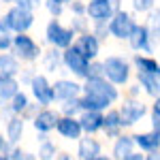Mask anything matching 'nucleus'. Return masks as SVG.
<instances>
[{
    "label": "nucleus",
    "instance_id": "obj_1",
    "mask_svg": "<svg viewBox=\"0 0 160 160\" xmlns=\"http://www.w3.org/2000/svg\"><path fill=\"white\" fill-rule=\"evenodd\" d=\"M118 98H120L118 88L109 83L105 77H100V79H86V83L81 86L79 102H81V111L105 113Z\"/></svg>",
    "mask_w": 160,
    "mask_h": 160
},
{
    "label": "nucleus",
    "instance_id": "obj_2",
    "mask_svg": "<svg viewBox=\"0 0 160 160\" xmlns=\"http://www.w3.org/2000/svg\"><path fill=\"white\" fill-rule=\"evenodd\" d=\"M102 75L115 88L126 86L130 79V64L120 56H109L107 60H102Z\"/></svg>",
    "mask_w": 160,
    "mask_h": 160
},
{
    "label": "nucleus",
    "instance_id": "obj_3",
    "mask_svg": "<svg viewBox=\"0 0 160 160\" xmlns=\"http://www.w3.org/2000/svg\"><path fill=\"white\" fill-rule=\"evenodd\" d=\"M45 38L53 49H68L75 43V32L71 28L62 26L58 19H51L49 24L45 26Z\"/></svg>",
    "mask_w": 160,
    "mask_h": 160
},
{
    "label": "nucleus",
    "instance_id": "obj_4",
    "mask_svg": "<svg viewBox=\"0 0 160 160\" xmlns=\"http://www.w3.org/2000/svg\"><path fill=\"white\" fill-rule=\"evenodd\" d=\"M2 24L7 26L13 34H26V32L32 28V24H34V13L24 11V9H19V7H11L9 11L4 13Z\"/></svg>",
    "mask_w": 160,
    "mask_h": 160
},
{
    "label": "nucleus",
    "instance_id": "obj_5",
    "mask_svg": "<svg viewBox=\"0 0 160 160\" xmlns=\"http://www.w3.org/2000/svg\"><path fill=\"white\" fill-rule=\"evenodd\" d=\"M135 28H137L135 17H132L130 13L122 11V9L115 13V15L109 19V24H107L109 34L113 38H120V41H128V38H130V34L135 32Z\"/></svg>",
    "mask_w": 160,
    "mask_h": 160
},
{
    "label": "nucleus",
    "instance_id": "obj_6",
    "mask_svg": "<svg viewBox=\"0 0 160 160\" xmlns=\"http://www.w3.org/2000/svg\"><path fill=\"white\" fill-rule=\"evenodd\" d=\"M15 58L22 62H34L41 56V47L37 45V41L28 34H13V45H11Z\"/></svg>",
    "mask_w": 160,
    "mask_h": 160
},
{
    "label": "nucleus",
    "instance_id": "obj_7",
    "mask_svg": "<svg viewBox=\"0 0 160 160\" xmlns=\"http://www.w3.org/2000/svg\"><path fill=\"white\" fill-rule=\"evenodd\" d=\"M118 11H120V0H100L86 4V15H90L94 24H107V19H111Z\"/></svg>",
    "mask_w": 160,
    "mask_h": 160
},
{
    "label": "nucleus",
    "instance_id": "obj_8",
    "mask_svg": "<svg viewBox=\"0 0 160 160\" xmlns=\"http://www.w3.org/2000/svg\"><path fill=\"white\" fill-rule=\"evenodd\" d=\"M73 47L79 51L88 62H94L96 58H98V53H100V41L88 30V32H83V34L77 37V41L73 43Z\"/></svg>",
    "mask_w": 160,
    "mask_h": 160
},
{
    "label": "nucleus",
    "instance_id": "obj_9",
    "mask_svg": "<svg viewBox=\"0 0 160 160\" xmlns=\"http://www.w3.org/2000/svg\"><path fill=\"white\" fill-rule=\"evenodd\" d=\"M62 64L75 75V77H81V79H86V73H88V66H90V62L79 53V51L75 49L73 45L68 47V49H64L62 53Z\"/></svg>",
    "mask_w": 160,
    "mask_h": 160
},
{
    "label": "nucleus",
    "instance_id": "obj_10",
    "mask_svg": "<svg viewBox=\"0 0 160 160\" xmlns=\"http://www.w3.org/2000/svg\"><path fill=\"white\" fill-rule=\"evenodd\" d=\"M118 111H120V120H122V128H124V126H135V124L148 113V107H145L141 100L130 98V100H126Z\"/></svg>",
    "mask_w": 160,
    "mask_h": 160
},
{
    "label": "nucleus",
    "instance_id": "obj_11",
    "mask_svg": "<svg viewBox=\"0 0 160 160\" xmlns=\"http://www.w3.org/2000/svg\"><path fill=\"white\" fill-rule=\"evenodd\" d=\"M30 92H32L34 100H37L38 105H43V107H47V105L53 102L51 83H49V79H47L45 75H34V77H32V81H30Z\"/></svg>",
    "mask_w": 160,
    "mask_h": 160
},
{
    "label": "nucleus",
    "instance_id": "obj_12",
    "mask_svg": "<svg viewBox=\"0 0 160 160\" xmlns=\"http://www.w3.org/2000/svg\"><path fill=\"white\" fill-rule=\"evenodd\" d=\"M51 92H53V100L66 102L71 98L81 96V86L77 81H71V79H58L56 83H51Z\"/></svg>",
    "mask_w": 160,
    "mask_h": 160
},
{
    "label": "nucleus",
    "instance_id": "obj_13",
    "mask_svg": "<svg viewBox=\"0 0 160 160\" xmlns=\"http://www.w3.org/2000/svg\"><path fill=\"white\" fill-rule=\"evenodd\" d=\"M58 113L56 111H51V109H41L32 118V126H34V130L37 132H41V135H47V132H51V130H56V124H58Z\"/></svg>",
    "mask_w": 160,
    "mask_h": 160
},
{
    "label": "nucleus",
    "instance_id": "obj_14",
    "mask_svg": "<svg viewBox=\"0 0 160 160\" xmlns=\"http://www.w3.org/2000/svg\"><path fill=\"white\" fill-rule=\"evenodd\" d=\"M128 43H130V47L135 51H145V53H152L154 51V47H152V34H149L148 26L137 24L135 32L128 38Z\"/></svg>",
    "mask_w": 160,
    "mask_h": 160
},
{
    "label": "nucleus",
    "instance_id": "obj_15",
    "mask_svg": "<svg viewBox=\"0 0 160 160\" xmlns=\"http://www.w3.org/2000/svg\"><path fill=\"white\" fill-rule=\"evenodd\" d=\"M102 115L100 111H81L79 113V126H81V132H86L88 137H92L94 132H98L102 128Z\"/></svg>",
    "mask_w": 160,
    "mask_h": 160
},
{
    "label": "nucleus",
    "instance_id": "obj_16",
    "mask_svg": "<svg viewBox=\"0 0 160 160\" xmlns=\"http://www.w3.org/2000/svg\"><path fill=\"white\" fill-rule=\"evenodd\" d=\"M56 130L60 132L64 139H71V141H79L81 139V126H79V120L77 118H58V124H56Z\"/></svg>",
    "mask_w": 160,
    "mask_h": 160
},
{
    "label": "nucleus",
    "instance_id": "obj_17",
    "mask_svg": "<svg viewBox=\"0 0 160 160\" xmlns=\"http://www.w3.org/2000/svg\"><path fill=\"white\" fill-rule=\"evenodd\" d=\"M132 141H135V145L141 152H158L160 149V132L158 130H149V132H139V135L132 137Z\"/></svg>",
    "mask_w": 160,
    "mask_h": 160
},
{
    "label": "nucleus",
    "instance_id": "obj_18",
    "mask_svg": "<svg viewBox=\"0 0 160 160\" xmlns=\"http://www.w3.org/2000/svg\"><path fill=\"white\" fill-rule=\"evenodd\" d=\"M102 132L111 139H118L122 135V120H120V111L118 109H109L102 115Z\"/></svg>",
    "mask_w": 160,
    "mask_h": 160
},
{
    "label": "nucleus",
    "instance_id": "obj_19",
    "mask_svg": "<svg viewBox=\"0 0 160 160\" xmlns=\"http://www.w3.org/2000/svg\"><path fill=\"white\" fill-rule=\"evenodd\" d=\"M77 156L79 160H94L100 156V143L94 137H81L79 139V148H77Z\"/></svg>",
    "mask_w": 160,
    "mask_h": 160
},
{
    "label": "nucleus",
    "instance_id": "obj_20",
    "mask_svg": "<svg viewBox=\"0 0 160 160\" xmlns=\"http://www.w3.org/2000/svg\"><path fill=\"white\" fill-rule=\"evenodd\" d=\"M19 73V60L13 53H0V79H15Z\"/></svg>",
    "mask_w": 160,
    "mask_h": 160
},
{
    "label": "nucleus",
    "instance_id": "obj_21",
    "mask_svg": "<svg viewBox=\"0 0 160 160\" xmlns=\"http://www.w3.org/2000/svg\"><path fill=\"white\" fill-rule=\"evenodd\" d=\"M137 77H139V83H141V88H143V92L148 94V96H152V98H158L160 96V75L158 73H137Z\"/></svg>",
    "mask_w": 160,
    "mask_h": 160
},
{
    "label": "nucleus",
    "instance_id": "obj_22",
    "mask_svg": "<svg viewBox=\"0 0 160 160\" xmlns=\"http://www.w3.org/2000/svg\"><path fill=\"white\" fill-rule=\"evenodd\" d=\"M130 154H135V141L132 137L120 135L113 143V160H126Z\"/></svg>",
    "mask_w": 160,
    "mask_h": 160
},
{
    "label": "nucleus",
    "instance_id": "obj_23",
    "mask_svg": "<svg viewBox=\"0 0 160 160\" xmlns=\"http://www.w3.org/2000/svg\"><path fill=\"white\" fill-rule=\"evenodd\" d=\"M24 118H19V115H11L9 120H7V126H4V132H7V141L15 145L22 137H24Z\"/></svg>",
    "mask_w": 160,
    "mask_h": 160
},
{
    "label": "nucleus",
    "instance_id": "obj_24",
    "mask_svg": "<svg viewBox=\"0 0 160 160\" xmlns=\"http://www.w3.org/2000/svg\"><path fill=\"white\" fill-rule=\"evenodd\" d=\"M19 92V81L17 79H0V107L4 102H11V98Z\"/></svg>",
    "mask_w": 160,
    "mask_h": 160
},
{
    "label": "nucleus",
    "instance_id": "obj_25",
    "mask_svg": "<svg viewBox=\"0 0 160 160\" xmlns=\"http://www.w3.org/2000/svg\"><path fill=\"white\" fill-rule=\"evenodd\" d=\"M28 107H30V98H28V94H24L22 90H19L11 98V102H9V111H11L13 115H19V118H24V113L28 111Z\"/></svg>",
    "mask_w": 160,
    "mask_h": 160
},
{
    "label": "nucleus",
    "instance_id": "obj_26",
    "mask_svg": "<svg viewBox=\"0 0 160 160\" xmlns=\"http://www.w3.org/2000/svg\"><path fill=\"white\" fill-rule=\"evenodd\" d=\"M135 66H137V73H156L158 71V62H156V58H152V56H141V53H137L135 56Z\"/></svg>",
    "mask_w": 160,
    "mask_h": 160
},
{
    "label": "nucleus",
    "instance_id": "obj_27",
    "mask_svg": "<svg viewBox=\"0 0 160 160\" xmlns=\"http://www.w3.org/2000/svg\"><path fill=\"white\" fill-rule=\"evenodd\" d=\"M56 158V145L51 143L47 137H41V145H38L37 160H53Z\"/></svg>",
    "mask_w": 160,
    "mask_h": 160
},
{
    "label": "nucleus",
    "instance_id": "obj_28",
    "mask_svg": "<svg viewBox=\"0 0 160 160\" xmlns=\"http://www.w3.org/2000/svg\"><path fill=\"white\" fill-rule=\"evenodd\" d=\"M81 113V102H79V96L77 98H71L66 102H62V115L64 118H77Z\"/></svg>",
    "mask_w": 160,
    "mask_h": 160
},
{
    "label": "nucleus",
    "instance_id": "obj_29",
    "mask_svg": "<svg viewBox=\"0 0 160 160\" xmlns=\"http://www.w3.org/2000/svg\"><path fill=\"white\" fill-rule=\"evenodd\" d=\"M11 45H13V32L2 24V19H0V51L7 53V51L11 49Z\"/></svg>",
    "mask_w": 160,
    "mask_h": 160
},
{
    "label": "nucleus",
    "instance_id": "obj_30",
    "mask_svg": "<svg viewBox=\"0 0 160 160\" xmlns=\"http://www.w3.org/2000/svg\"><path fill=\"white\" fill-rule=\"evenodd\" d=\"M148 30H149V34H152V38H160V9L149 11Z\"/></svg>",
    "mask_w": 160,
    "mask_h": 160
},
{
    "label": "nucleus",
    "instance_id": "obj_31",
    "mask_svg": "<svg viewBox=\"0 0 160 160\" xmlns=\"http://www.w3.org/2000/svg\"><path fill=\"white\" fill-rule=\"evenodd\" d=\"M100 77H105V75H102V62H98V60L90 62L88 73H86V79H100Z\"/></svg>",
    "mask_w": 160,
    "mask_h": 160
},
{
    "label": "nucleus",
    "instance_id": "obj_32",
    "mask_svg": "<svg viewBox=\"0 0 160 160\" xmlns=\"http://www.w3.org/2000/svg\"><path fill=\"white\" fill-rule=\"evenodd\" d=\"M60 64H62V53H58V49L49 51V53H47V58H45V66H47L49 71H56Z\"/></svg>",
    "mask_w": 160,
    "mask_h": 160
},
{
    "label": "nucleus",
    "instance_id": "obj_33",
    "mask_svg": "<svg viewBox=\"0 0 160 160\" xmlns=\"http://www.w3.org/2000/svg\"><path fill=\"white\" fill-rule=\"evenodd\" d=\"M9 160H37V156L30 154V152H24V149H19V148H11Z\"/></svg>",
    "mask_w": 160,
    "mask_h": 160
},
{
    "label": "nucleus",
    "instance_id": "obj_34",
    "mask_svg": "<svg viewBox=\"0 0 160 160\" xmlns=\"http://www.w3.org/2000/svg\"><path fill=\"white\" fill-rule=\"evenodd\" d=\"M132 9L137 13H149L154 11V0H132Z\"/></svg>",
    "mask_w": 160,
    "mask_h": 160
},
{
    "label": "nucleus",
    "instance_id": "obj_35",
    "mask_svg": "<svg viewBox=\"0 0 160 160\" xmlns=\"http://www.w3.org/2000/svg\"><path fill=\"white\" fill-rule=\"evenodd\" d=\"M43 4V0H15V7L24 9V11H30L34 13V9H38Z\"/></svg>",
    "mask_w": 160,
    "mask_h": 160
},
{
    "label": "nucleus",
    "instance_id": "obj_36",
    "mask_svg": "<svg viewBox=\"0 0 160 160\" xmlns=\"http://www.w3.org/2000/svg\"><path fill=\"white\" fill-rule=\"evenodd\" d=\"M45 9L49 11V15L53 17V19H58V17L62 15V11H64V7L58 4V2H53V0H47V2H45Z\"/></svg>",
    "mask_w": 160,
    "mask_h": 160
},
{
    "label": "nucleus",
    "instance_id": "obj_37",
    "mask_svg": "<svg viewBox=\"0 0 160 160\" xmlns=\"http://www.w3.org/2000/svg\"><path fill=\"white\" fill-rule=\"evenodd\" d=\"M71 11H73L77 17H81V15H86V4H83L81 0H73V2H71Z\"/></svg>",
    "mask_w": 160,
    "mask_h": 160
},
{
    "label": "nucleus",
    "instance_id": "obj_38",
    "mask_svg": "<svg viewBox=\"0 0 160 160\" xmlns=\"http://www.w3.org/2000/svg\"><path fill=\"white\" fill-rule=\"evenodd\" d=\"M9 152H11V143L0 135V156H9Z\"/></svg>",
    "mask_w": 160,
    "mask_h": 160
},
{
    "label": "nucleus",
    "instance_id": "obj_39",
    "mask_svg": "<svg viewBox=\"0 0 160 160\" xmlns=\"http://www.w3.org/2000/svg\"><path fill=\"white\" fill-rule=\"evenodd\" d=\"M152 113L160 118V96H158V98H154V107H152Z\"/></svg>",
    "mask_w": 160,
    "mask_h": 160
},
{
    "label": "nucleus",
    "instance_id": "obj_40",
    "mask_svg": "<svg viewBox=\"0 0 160 160\" xmlns=\"http://www.w3.org/2000/svg\"><path fill=\"white\" fill-rule=\"evenodd\" d=\"M145 160H160V149H158V152H152V154H148V156H145Z\"/></svg>",
    "mask_w": 160,
    "mask_h": 160
},
{
    "label": "nucleus",
    "instance_id": "obj_41",
    "mask_svg": "<svg viewBox=\"0 0 160 160\" xmlns=\"http://www.w3.org/2000/svg\"><path fill=\"white\" fill-rule=\"evenodd\" d=\"M126 160H145V156H141V154H130Z\"/></svg>",
    "mask_w": 160,
    "mask_h": 160
},
{
    "label": "nucleus",
    "instance_id": "obj_42",
    "mask_svg": "<svg viewBox=\"0 0 160 160\" xmlns=\"http://www.w3.org/2000/svg\"><path fill=\"white\" fill-rule=\"evenodd\" d=\"M56 160H73L71 154H60V156H56Z\"/></svg>",
    "mask_w": 160,
    "mask_h": 160
},
{
    "label": "nucleus",
    "instance_id": "obj_43",
    "mask_svg": "<svg viewBox=\"0 0 160 160\" xmlns=\"http://www.w3.org/2000/svg\"><path fill=\"white\" fill-rule=\"evenodd\" d=\"M53 2H58V4H62V7H64L66 2H73V0H53Z\"/></svg>",
    "mask_w": 160,
    "mask_h": 160
},
{
    "label": "nucleus",
    "instance_id": "obj_44",
    "mask_svg": "<svg viewBox=\"0 0 160 160\" xmlns=\"http://www.w3.org/2000/svg\"><path fill=\"white\" fill-rule=\"evenodd\" d=\"M0 160H9V156H0Z\"/></svg>",
    "mask_w": 160,
    "mask_h": 160
},
{
    "label": "nucleus",
    "instance_id": "obj_45",
    "mask_svg": "<svg viewBox=\"0 0 160 160\" xmlns=\"http://www.w3.org/2000/svg\"><path fill=\"white\" fill-rule=\"evenodd\" d=\"M0 2H15V0H0Z\"/></svg>",
    "mask_w": 160,
    "mask_h": 160
},
{
    "label": "nucleus",
    "instance_id": "obj_46",
    "mask_svg": "<svg viewBox=\"0 0 160 160\" xmlns=\"http://www.w3.org/2000/svg\"><path fill=\"white\" fill-rule=\"evenodd\" d=\"M156 73H158V75H160V62H158V71H156Z\"/></svg>",
    "mask_w": 160,
    "mask_h": 160
},
{
    "label": "nucleus",
    "instance_id": "obj_47",
    "mask_svg": "<svg viewBox=\"0 0 160 160\" xmlns=\"http://www.w3.org/2000/svg\"><path fill=\"white\" fill-rule=\"evenodd\" d=\"M92 2H100V0H92Z\"/></svg>",
    "mask_w": 160,
    "mask_h": 160
},
{
    "label": "nucleus",
    "instance_id": "obj_48",
    "mask_svg": "<svg viewBox=\"0 0 160 160\" xmlns=\"http://www.w3.org/2000/svg\"><path fill=\"white\" fill-rule=\"evenodd\" d=\"M94 160H98V158H94Z\"/></svg>",
    "mask_w": 160,
    "mask_h": 160
}]
</instances>
